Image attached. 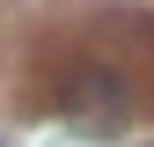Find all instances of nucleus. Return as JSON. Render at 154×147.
<instances>
[{"label": "nucleus", "mask_w": 154, "mask_h": 147, "mask_svg": "<svg viewBox=\"0 0 154 147\" xmlns=\"http://www.w3.org/2000/svg\"><path fill=\"white\" fill-rule=\"evenodd\" d=\"M147 147H154V140H147Z\"/></svg>", "instance_id": "2"}, {"label": "nucleus", "mask_w": 154, "mask_h": 147, "mask_svg": "<svg viewBox=\"0 0 154 147\" xmlns=\"http://www.w3.org/2000/svg\"><path fill=\"white\" fill-rule=\"evenodd\" d=\"M59 110L81 125V133H118L132 118V88H125V74L110 59H73L59 74Z\"/></svg>", "instance_id": "1"}]
</instances>
